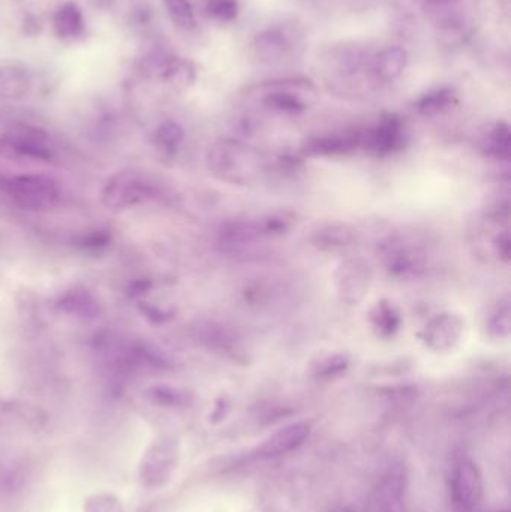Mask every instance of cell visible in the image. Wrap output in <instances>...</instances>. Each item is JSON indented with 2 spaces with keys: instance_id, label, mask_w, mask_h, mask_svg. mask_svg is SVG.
<instances>
[{
  "instance_id": "1",
  "label": "cell",
  "mask_w": 511,
  "mask_h": 512,
  "mask_svg": "<svg viewBox=\"0 0 511 512\" xmlns=\"http://www.w3.org/2000/svg\"><path fill=\"white\" fill-rule=\"evenodd\" d=\"M305 30L296 21L270 24L260 30L251 42L252 54L260 63L275 65L302 53Z\"/></svg>"
},
{
  "instance_id": "2",
  "label": "cell",
  "mask_w": 511,
  "mask_h": 512,
  "mask_svg": "<svg viewBox=\"0 0 511 512\" xmlns=\"http://www.w3.org/2000/svg\"><path fill=\"white\" fill-rule=\"evenodd\" d=\"M3 194L23 209L42 210L54 206L60 197L59 183L41 174H23L0 182Z\"/></svg>"
},
{
  "instance_id": "3",
  "label": "cell",
  "mask_w": 511,
  "mask_h": 512,
  "mask_svg": "<svg viewBox=\"0 0 511 512\" xmlns=\"http://www.w3.org/2000/svg\"><path fill=\"white\" fill-rule=\"evenodd\" d=\"M158 186L137 171L114 174L102 189V203L111 210H126L158 198Z\"/></svg>"
},
{
  "instance_id": "4",
  "label": "cell",
  "mask_w": 511,
  "mask_h": 512,
  "mask_svg": "<svg viewBox=\"0 0 511 512\" xmlns=\"http://www.w3.org/2000/svg\"><path fill=\"white\" fill-rule=\"evenodd\" d=\"M450 501L455 512H476L483 496L479 466L468 456H461L450 469Z\"/></svg>"
},
{
  "instance_id": "5",
  "label": "cell",
  "mask_w": 511,
  "mask_h": 512,
  "mask_svg": "<svg viewBox=\"0 0 511 512\" xmlns=\"http://www.w3.org/2000/svg\"><path fill=\"white\" fill-rule=\"evenodd\" d=\"M258 161L254 150L230 141L216 144L209 153L210 170L231 182H248L257 173Z\"/></svg>"
},
{
  "instance_id": "6",
  "label": "cell",
  "mask_w": 511,
  "mask_h": 512,
  "mask_svg": "<svg viewBox=\"0 0 511 512\" xmlns=\"http://www.w3.org/2000/svg\"><path fill=\"white\" fill-rule=\"evenodd\" d=\"M263 95V104L269 110L278 113L297 114L308 108L305 95L311 96L315 92L314 86L306 80L270 81L260 86Z\"/></svg>"
},
{
  "instance_id": "7",
  "label": "cell",
  "mask_w": 511,
  "mask_h": 512,
  "mask_svg": "<svg viewBox=\"0 0 511 512\" xmlns=\"http://www.w3.org/2000/svg\"><path fill=\"white\" fill-rule=\"evenodd\" d=\"M0 146L8 152L35 161L50 162L54 155L53 147L44 132L24 126L3 132L0 135Z\"/></svg>"
},
{
  "instance_id": "8",
  "label": "cell",
  "mask_w": 511,
  "mask_h": 512,
  "mask_svg": "<svg viewBox=\"0 0 511 512\" xmlns=\"http://www.w3.org/2000/svg\"><path fill=\"white\" fill-rule=\"evenodd\" d=\"M179 450L171 441H162L149 448L141 463L140 475L144 486L161 487L170 480L177 465Z\"/></svg>"
},
{
  "instance_id": "9",
  "label": "cell",
  "mask_w": 511,
  "mask_h": 512,
  "mask_svg": "<svg viewBox=\"0 0 511 512\" xmlns=\"http://www.w3.org/2000/svg\"><path fill=\"white\" fill-rule=\"evenodd\" d=\"M311 435V424L294 423L276 430L255 451V456L260 459H273V457L285 456L293 453L297 448L305 444Z\"/></svg>"
},
{
  "instance_id": "10",
  "label": "cell",
  "mask_w": 511,
  "mask_h": 512,
  "mask_svg": "<svg viewBox=\"0 0 511 512\" xmlns=\"http://www.w3.org/2000/svg\"><path fill=\"white\" fill-rule=\"evenodd\" d=\"M264 236H270L267 231L266 221H249V219H239V221L227 222L219 231V242L224 248L236 251L246 246L254 245Z\"/></svg>"
},
{
  "instance_id": "11",
  "label": "cell",
  "mask_w": 511,
  "mask_h": 512,
  "mask_svg": "<svg viewBox=\"0 0 511 512\" xmlns=\"http://www.w3.org/2000/svg\"><path fill=\"white\" fill-rule=\"evenodd\" d=\"M464 321L456 315H441L426 327V345L434 351H449L461 339Z\"/></svg>"
},
{
  "instance_id": "12",
  "label": "cell",
  "mask_w": 511,
  "mask_h": 512,
  "mask_svg": "<svg viewBox=\"0 0 511 512\" xmlns=\"http://www.w3.org/2000/svg\"><path fill=\"white\" fill-rule=\"evenodd\" d=\"M383 258L387 268L399 276L414 274L422 268V254L404 240H390L386 243L383 246Z\"/></svg>"
},
{
  "instance_id": "13",
  "label": "cell",
  "mask_w": 511,
  "mask_h": 512,
  "mask_svg": "<svg viewBox=\"0 0 511 512\" xmlns=\"http://www.w3.org/2000/svg\"><path fill=\"white\" fill-rule=\"evenodd\" d=\"M369 270L362 261H348L339 268L338 286L347 303H359L369 286Z\"/></svg>"
},
{
  "instance_id": "14",
  "label": "cell",
  "mask_w": 511,
  "mask_h": 512,
  "mask_svg": "<svg viewBox=\"0 0 511 512\" xmlns=\"http://www.w3.org/2000/svg\"><path fill=\"white\" fill-rule=\"evenodd\" d=\"M51 24H53L54 35L60 41H75L86 30L83 11H81L80 5L74 2V0L62 3L54 11Z\"/></svg>"
},
{
  "instance_id": "15",
  "label": "cell",
  "mask_w": 511,
  "mask_h": 512,
  "mask_svg": "<svg viewBox=\"0 0 511 512\" xmlns=\"http://www.w3.org/2000/svg\"><path fill=\"white\" fill-rule=\"evenodd\" d=\"M408 65V53L399 45L383 48L372 60V72L381 83L392 84L404 74Z\"/></svg>"
},
{
  "instance_id": "16",
  "label": "cell",
  "mask_w": 511,
  "mask_h": 512,
  "mask_svg": "<svg viewBox=\"0 0 511 512\" xmlns=\"http://www.w3.org/2000/svg\"><path fill=\"white\" fill-rule=\"evenodd\" d=\"M32 74L18 60L0 62V96L9 99L23 98L29 92Z\"/></svg>"
},
{
  "instance_id": "17",
  "label": "cell",
  "mask_w": 511,
  "mask_h": 512,
  "mask_svg": "<svg viewBox=\"0 0 511 512\" xmlns=\"http://www.w3.org/2000/svg\"><path fill=\"white\" fill-rule=\"evenodd\" d=\"M366 144L377 153L393 152L402 144L401 123L395 117L383 120L377 128L366 135Z\"/></svg>"
},
{
  "instance_id": "18",
  "label": "cell",
  "mask_w": 511,
  "mask_h": 512,
  "mask_svg": "<svg viewBox=\"0 0 511 512\" xmlns=\"http://www.w3.org/2000/svg\"><path fill=\"white\" fill-rule=\"evenodd\" d=\"M195 339L201 345L209 349H218V351H228L236 345V336L224 325L216 322H200L194 328Z\"/></svg>"
},
{
  "instance_id": "19",
  "label": "cell",
  "mask_w": 511,
  "mask_h": 512,
  "mask_svg": "<svg viewBox=\"0 0 511 512\" xmlns=\"http://www.w3.org/2000/svg\"><path fill=\"white\" fill-rule=\"evenodd\" d=\"M458 99V93L453 87H440V89L431 90L423 95L416 102L417 111L423 116H435L443 113L447 108L452 107Z\"/></svg>"
},
{
  "instance_id": "20",
  "label": "cell",
  "mask_w": 511,
  "mask_h": 512,
  "mask_svg": "<svg viewBox=\"0 0 511 512\" xmlns=\"http://www.w3.org/2000/svg\"><path fill=\"white\" fill-rule=\"evenodd\" d=\"M356 144V138L348 135H327V137H315L306 141L305 152L308 155H335L351 149Z\"/></svg>"
},
{
  "instance_id": "21",
  "label": "cell",
  "mask_w": 511,
  "mask_h": 512,
  "mask_svg": "<svg viewBox=\"0 0 511 512\" xmlns=\"http://www.w3.org/2000/svg\"><path fill=\"white\" fill-rule=\"evenodd\" d=\"M161 2L174 26L185 32H194L197 29V15L191 0H161Z\"/></svg>"
},
{
  "instance_id": "22",
  "label": "cell",
  "mask_w": 511,
  "mask_h": 512,
  "mask_svg": "<svg viewBox=\"0 0 511 512\" xmlns=\"http://www.w3.org/2000/svg\"><path fill=\"white\" fill-rule=\"evenodd\" d=\"M195 80V65L191 60L174 56L165 71L162 81L177 87H186Z\"/></svg>"
},
{
  "instance_id": "23",
  "label": "cell",
  "mask_w": 511,
  "mask_h": 512,
  "mask_svg": "<svg viewBox=\"0 0 511 512\" xmlns=\"http://www.w3.org/2000/svg\"><path fill=\"white\" fill-rule=\"evenodd\" d=\"M204 14L216 23H233L240 12L239 0H203Z\"/></svg>"
},
{
  "instance_id": "24",
  "label": "cell",
  "mask_w": 511,
  "mask_h": 512,
  "mask_svg": "<svg viewBox=\"0 0 511 512\" xmlns=\"http://www.w3.org/2000/svg\"><path fill=\"white\" fill-rule=\"evenodd\" d=\"M372 321L381 333L390 336L401 325V316L392 304L383 301V303H378V306L372 312Z\"/></svg>"
},
{
  "instance_id": "25",
  "label": "cell",
  "mask_w": 511,
  "mask_h": 512,
  "mask_svg": "<svg viewBox=\"0 0 511 512\" xmlns=\"http://www.w3.org/2000/svg\"><path fill=\"white\" fill-rule=\"evenodd\" d=\"M60 307L66 312L78 316H93L98 310L95 301L86 292H71L60 301Z\"/></svg>"
},
{
  "instance_id": "26",
  "label": "cell",
  "mask_w": 511,
  "mask_h": 512,
  "mask_svg": "<svg viewBox=\"0 0 511 512\" xmlns=\"http://www.w3.org/2000/svg\"><path fill=\"white\" fill-rule=\"evenodd\" d=\"M511 147L510 128L507 123L500 122L494 126L488 138V152L498 158H509Z\"/></svg>"
},
{
  "instance_id": "27",
  "label": "cell",
  "mask_w": 511,
  "mask_h": 512,
  "mask_svg": "<svg viewBox=\"0 0 511 512\" xmlns=\"http://www.w3.org/2000/svg\"><path fill=\"white\" fill-rule=\"evenodd\" d=\"M348 369V358L344 355H333V357L321 360L320 363L315 364L314 378L321 379V381H330V379L339 378L344 375Z\"/></svg>"
},
{
  "instance_id": "28",
  "label": "cell",
  "mask_w": 511,
  "mask_h": 512,
  "mask_svg": "<svg viewBox=\"0 0 511 512\" xmlns=\"http://www.w3.org/2000/svg\"><path fill=\"white\" fill-rule=\"evenodd\" d=\"M318 242L321 246H347L354 242V231L342 225H332L318 231Z\"/></svg>"
},
{
  "instance_id": "29",
  "label": "cell",
  "mask_w": 511,
  "mask_h": 512,
  "mask_svg": "<svg viewBox=\"0 0 511 512\" xmlns=\"http://www.w3.org/2000/svg\"><path fill=\"white\" fill-rule=\"evenodd\" d=\"M156 143L164 150H174L183 140V129L174 122H165L156 129Z\"/></svg>"
},
{
  "instance_id": "30",
  "label": "cell",
  "mask_w": 511,
  "mask_h": 512,
  "mask_svg": "<svg viewBox=\"0 0 511 512\" xmlns=\"http://www.w3.org/2000/svg\"><path fill=\"white\" fill-rule=\"evenodd\" d=\"M150 396H152L156 402L167 406H183L191 402L189 393L174 387H155L150 391Z\"/></svg>"
},
{
  "instance_id": "31",
  "label": "cell",
  "mask_w": 511,
  "mask_h": 512,
  "mask_svg": "<svg viewBox=\"0 0 511 512\" xmlns=\"http://www.w3.org/2000/svg\"><path fill=\"white\" fill-rule=\"evenodd\" d=\"M510 331V312L509 307L506 306V309L500 310L497 316L492 319L491 322V333L495 334L498 337H506L509 336Z\"/></svg>"
},
{
  "instance_id": "32",
  "label": "cell",
  "mask_w": 511,
  "mask_h": 512,
  "mask_svg": "<svg viewBox=\"0 0 511 512\" xmlns=\"http://www.w3.org/2000/svg\"><path fill=\"white\" fill-rule=\"evenodd\" d=\"M87 512H122V508L111 496H96Z\"/></svg>"
},
{
  "instance_id": "33",
  "label": "cell",
  "mask_w": 511,
  "mask_h": 512,
  "mask_svg": "<svg viewBox=\"0 0 511 512\" xmlns=\"http://www.w3.org/2000/svg\"><path fill=\"white\" fill-rule=\"evenodd\" d=\"M9 465H3V474L2 477H12L14 478V474H12L11 471H9L8 468ZM3 484H5V487L8 486L9 481L8 478H2Z\"/></svg>"
},
{
  "instance_id": "34",
  "label": "cell",
  "mask_w": 511,
  "mask_h": 512,
  "mask_svg": "<svg viewBox=\"0 0 511 512\" xmlns=\"http://www.w3.org/2000/svg\"><path fill=\"white\" fill-rule=\"evenodd\" d=\"M429 5H444V3L452 2V0H425Z\"/></svg>"
},
{
  "instance_id": "35",
  "label": "cell",
  "mask_w": 511,
  "mask_h": 512,
  "mask_svg": "<svg viewBox=\"0 0 511 512\" xmlns=\"http://www.w3.org/2000/svg\"><path fill=\"white\" fill-rule=\"evenodd\" d=\"M498 2H500V6L504 9V12L510 11V0H498Z\"/></svg>"
}]
</instances>
